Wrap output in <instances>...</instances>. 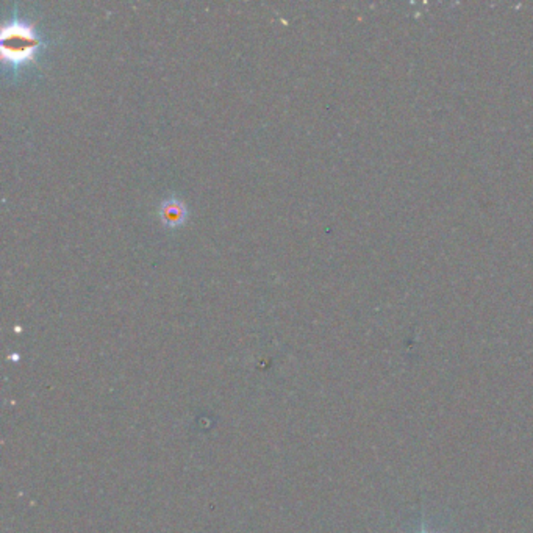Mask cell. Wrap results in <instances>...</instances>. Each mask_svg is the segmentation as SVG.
Instances as JSON below:
<instances>
[{
    "instance_id": "7a4b0ae2",
    "label": "cell",
    "mask_w": 533,
    "mask_h": 533,
    "mask_svg": "<svg viewBox=\"0 0 533 533\" xmlns=\"http://www.w3.org/2000/svg\"><path fill=\"white\" fill-rule=\"evenodd\" d=\"M163 214H165L167 223L177 224L183 216V209L180 205H178V203H169V205H166Z\"/></svg>"
},
{
    "instance_id": "6da1fadb",
    "label": "cell",
    "mask_w": 533,
    "mask_h": 533,
    "mask_svg": "<svg viewBox=\"0 0 533 533\" xmlns=\"http://www.w3.org/2000/svg\"><path fill=\"white\" fill-rule=\"evenodd\" d=\"M37 39L35 35L30 32V28L13 24L11 27L3 30L2 38V50L5 57H8L13 62L27 59L37 49Z\"/></svg>"
},
{
    "instance_id": "3957f363",
    "label": "cell",
    "mask_w": 533,
    "mask_h": 533,
    "mask_svg": "<svg viewBox=\"0 0 533 533\" xmlns=\"http://www.w3.org/2000/svg\"><path fill=\"white\" fill-rule=\"evenodd\" d=\"M421 533H427V532H421Z\"/></svg>"
}]
</instances>
